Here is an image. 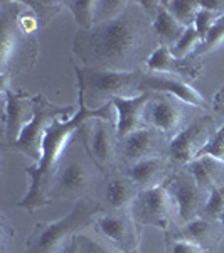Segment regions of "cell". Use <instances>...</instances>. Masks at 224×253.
<instances>
[{
  "instance_id": "5b68a950",
  "label": "cell",
  "mask_w": 224,
  "mask_h": 253,
  "mask_svg": "<svg viewBox=\"0 0 224 253\" xmlns=\"http://www.w3.org/2000/svg\"><path fill=\"white\" fill-rule=\"evenodd\" d=\"M105 211L103 203L96 198H83L75 203L73 210L51 223H37L26 240L24 253H56L63 250L76 235L96 221Z\"/></svg>"
},
{
  "instance_id": "4316f807",
  "label": "cell",
  "mask_w": 224,
  "mask_h": 253,
  "mask_svg": "<svg viewBox=\"0 0 224 253\" xmlns=\"http://www.w3.org/2000/svg\"><path fill=\"white\" fill-rule=\"evenodd\" d=\"M201 46V38H199L197 31L195 27H187V31L184 32V36L181 38V41L170 49L172 56H176L179 59H184V58H189L195 52V49Z\"/></svg>"
},
{
  "instance_id": "d6986e66",
  "label": "cell",
  "mask_w": 224,
  "mask_h": 253,
  "mask_svg": "<svg viewBox=\"0 0 224 253\" xmlns=\"http://www.w3.org/2000/svg\"><path fill=\"white\" fill-rule=\"evenodd\" d=\"M176 170L177 167L172 164L169 157H153L137 162L127 169H121V172L127 174L142 191L165 184L176 174Z\"/></svg>"
},
{
  "instance_id": "8d00e7d4",
  "label": "cell",
  "mask_w": 224,
  "mask_h": 253,
  "mask_svg": "<svg viewBox=\"0 0 224 253\" xmlns=\"http://www.w3.org/2000/svg\"><path fill=\"white\" fill-rule=\"evenodd\" d=\"M76 236H78V235H76ZM76 236L66 245V247H64L66 253H81V248H79V243H78V238H76Z\"/></svg>"
},
{
  "instance_id": "4fadbf2b",
  "label": "cell",
  "mask_w": 224,
  "mask_h": 253,
  "mask_svg": "<svg viewBox=\"0 0 224 253\" xmlns=\"http://www.w3.org/2000/svg\"><path fill=\"white\" fill-rule=\"evenodd\" d=\"M95 230L107 238L118 252L140 253V228L132 214L125 211L101 213L95 221Z\"/></svg>"
},
{
  "instance_id": "ba28073f",
  "label": "cell",
  "mask_w": 224,
  "mask_h": 253,
  "mask_svg": "<svg viewBox=\"0 0 224 253\" xmlns=\"http://www.w3.org/2000/svg\"><path fill=\"white\" fill-rule=\"evenodd\" d=\"M36 113L31 124L26 125L22 130L19 140L9 145V149L17 150V152L24 154L32 161L39 162L40 156H42V142L46 137V132L49 125L56 120V118H68L73 113L75 107H59V105H52L44 95H36Z\"/></svg>"
},
{
  "instance_id": "52a82bcc",
  "label": "cell",
  "mask_w": 224,
  "mask_h": 253,
  "mask_svg": "<svg viewBox=\"0 0 224 253\" xmlns=\"http://www.w3.org/2000/svg\"><path fill=\"white\" fill-rule=\"evenodd\" d=\"M224 125L221 115H201L189 122L187 126L169 144V159L177 169L186 167L201 154L214 133Z\"/></svg>"
},
{
  "instance_id": "4dcf8cb0",
  "label": "cell",
  "mask_w": 224,
  "mask_h": 253,
  "mask_svg": "<svg viewBox=\"0 0 224 253\" xmlns=\"http://www.w3.org/2000/svg\"><path fill=\"white\" fill-rule=\"evenodd\" d=\"M223 213H224V186L216 187V189L211 191L204 214L202 216L211 218V219H219Z\"/></svg>"
},
{
  "instance_id": "8fae6325",
  "label": "cell",
  "mask_w": 224,
  "mask_h": 253,
  "mask_svg": "<svg viewBox=\"0 0 224 253\" xmlns=\"http://www.w3.org/2000/svg\"><path fill=\"white\" fill-rule=\"evenodd\" d=\"M169 144L167 137L160 132L144 126L130 135L120 138L118 144V170L137 164L145 159L169 157Z\"/></svg>"
},
{
  "instance_id": "f1b7e54d",
  "label": "cell",
  "mask_w": 224,
  "mask_h": 253,
  "mask_svg": "<svg viewBox=\"0 0 224 253\" xmlns=\"http://www.w3.org/2000/svg\"><path fill=\"white\" fill-rule=\"evenodd\" d=\"M127 0H108V2H98L96 3V24L107 22L118 17L125 9L128 7Z\"/></svg>"
},
{
  "instance_id": "83f0119b",
  "label": "cell",
  "mask_w": 224,
  "mask_h": 253,
  "mask_svg": "<svg viewBox=\"0 0 224 253\" xmlns=\"http://www.w3.org/2000/svg\"><path fill=\"white\" fill-rule=\"evenodd\" d=\"M223 42H224V15H221V17L216 20V24L213 26V29H211L207 39L197 49H195V52L192 56H194V58L201 59V56H204V54H207V52H211V51H214V49L218 47L219 44H223Z\"/></svg>"
},
{
  "instance_id": "e575fe53",
  "label": "cell",
  "mask_w": 224,
  "mask_h": 253,
  "mask_svg": "<svg viewBox=\"0 0 224 253\" xmlns=\"http://www.w3.org/2000/svg\"><path fill=\"white\" fill-rule=\"evenodd\" d=\"M201 5L204 7V9L218 14L219 17L224 15V0H202Z\"/></svg>"
},
{
  "instance_id": "1f68e13d",
  "label": "cell",
  "mask_w": 224,
  "mask_h": 253,
  "mask_svg": "<svg viewBox=\"0 0 224 253\" xmlns=\"http://www.w3.org/2000/svg\"><path fill=\"white\" fill-rule=\"evenodd\" d=\"M218 19H219L218 14L204 9V7L199 10L197 17H195V22H194V27H195V31H197L199 38H201V44L207 39V36H209V32H211V29H213V26L216 24V20Z\"/></svg>"
},
{
  "instance_id": "603a6c76",
  "label": "cell",
  "mask_w": 224,
  "mask_h": 253,
  "mask_svg": "<svg viewBox=\"0 0 224 253\" xmlns=\"http://www.w3.org/2000/svg\"><path fill=\"white\" fill-rule=\"evenodd\" d=\"M152 22H153V31H155L160 46L169 47V49H172L176 46L182 36H184V32L187 31L181 22H177V20L174 19V15L165 9L162 2H160V7H158L155 19H153Z\"/></svg>"
},
{
  "instance_id": "44dd1931",
  "label": "cell",
  "mask_w": 224,
  "mask_h": 253,
  "mask_svg": "<svg viewBox=\"0 0 224 253\" xmlns=\"http://www.w3.org/2000/svg\"><path fill=\"white\" fill-rule=\"evenodd\" d=\"M138 193L140 189L135 182L121 170H116V172L108 174V179L105 181L103 199L110 211H125L132 206Z\"/></svg>"
},
{
  "instance_id": "ffe728a7",
  "label": "cell",
  "mask_w": 224,
  "mask_h": 253,
  "mask_svg": "<svg viewBox=\"0 0 224 253\" xmlns=\"http://www.w3.org/2000/svg\"><path fill=\"white\" fill-rule=\"evenodd\" d=\"M153 93H140L133 98H113L112 103L116 110V133L123 138L145 125V108Z\"/></svg>"
},
{
  "instance_id": "6da1fadb",
  "label": "cell",
  "mask_w": 224,
  "mask_h": 253,
  "mask_svg": "<svg viewBox=\"0 0 224 253\" xmlns=\"http://www.w3.org/2000/svg\"><path fill=\"white\" fill-rule=\"evenodd\" d=\"M160 47L152 19L140 2H130L118 17L78 31L73 51L83 66L100 71H138Z\"/></svg>"
},
{
  "instance_id": "9a60e30c",
  "label": "cell",
  "mask_w": 224,
  "mask_h": 253,
  "mask_svg": "<svg viewBox=\"0 0 224 253\" xmlns=\"http://www.w3.org/2000/svg\"><path fill=\"white\" fill-rule=\"evenodd\" d=\"M140 93H165V95L176 96L182 103L199 110H211V105L197 89H194L187 81L174 75H164V73L144 71L140 80Z\"/></svg>"
},
{
  "instance_id": "cb8c5ba5",
  "label": "cell",
  "mask_w": 224,
  "mask_h": 253,
  "mask_svg": "<svg viewBox=\"0 0 224 253\" xmlns=\"http://www.w3.org/2000/svg\"><path fill=\"white\" fill-rule=\"evenodd\" d=\"M162 3L174 15V19L181 22L186 29L194 26L195 17H197L199 10L202 9L201 2H197V0H164Z\"/></svg>"
},
{
  "instance_id": "484cf974",
  "label": "cell",
  "mask_w": 224,
  "mask_h": 253,
  "mask_svg": "<svg viewBox=\"0 0 224 253\" xmlns=\"http://www.w3.org/2000/svg\"><path fill=\"white\" fill-rule=\"evenodd\" d=\"M24 2L36 12L40 27H46L63 10V7H66L61 0H24Z\"/></svg>"
},
{
  "instance_id": "d4e9b609",
  "label": "cell",
  "mask_w": 224,
  "mask_h": 253,
  "mask_svg": "<svg viewBox=\"0 0 224 253\" xmlns=\"http://www.w3.org/2000/svg\"><path fill=\"white\" fill-rule=\"evenodd\" d=\"M96 0H78V2H64L71 10L73 17L78 24L79 31H89L96 26Z\"/></svg>"
},
{
  "instance_id": "5bb4252c",
  "label": "cell",
  "mask_w": 224,
  "mask_h": 253,
  "mask_svg": "<svg viewBox=\"0 0 224 253\" xmlns=\"http://www.w3.org/2000/svg\"><path fill=\"white\" fill-rule=\"evenodd\" d=\"M118 144L120 138L116 133V122L96 120L89 122L88 149L95 162L105 174H112L118 170Z\"/></svg>"
},
{
  "instance_id": "8992f818",
  "label": "cell",
  "mask_w": 224,
  "mask_h": 253,
  "mask_svg": "<svg viewBox=\"0 0 224 253\" xmlns=\"http://www.w3.org/2000/svg\"><path fill=\"white\" fill-rule=\"evenodd\" d=\"M145 69L121 73V71H100L86 66L75 64L78 76V91L83 93L84 103L88 107L107 105L113 98H133L137 96L140 80ZM98 108V107H96Z\"/></svg>"
},
{
  "instance_id": "9c48e42d",
  "label": "cell",
  "mask_w": 224,
  "mask_h": 253,
  "mask_svg": "<svg viewBox=\"0 0 224 253\" xmlns=\"http://www.w3.org/2000/svg\"><path fill=\"white\" fill-rule=\"evenodd\" d=\"M169 181L162 186L142 189L128 213L132 214L133 221L138 228L144 226H157L164 231H169L174 221V213H177V206L174 198L169 193Z\"/></svg>"
},
{
  "instance_id": "e0dca14e",
  "label": "cell",
  "mask_w": 224,
  "mask_h": 253,
  "mask_svg": "<svg viewBox=\"0 0 224 253\" xmlns=\"http://www.w3.org/2000/svg\"><path fill=\"white\" fill-rule=\"evenodd\" d=\"M170 231L179 238H184L187 242L201 247L207 253H216L219 243L224 238V223L221 219H211L201 216V218L182 224V226L170 228Z\"/></svg>"
},
{
  "instance_id": "d6a6232c",
  "label": "cell",
  "mask_w": 224,
  "mask_h": 253,
  "mask_svg": "<svg viewBox=\"0 0 224 253\" xmlns=\"http://www.w3.org/2000/svg\"><path fill=\"white\" fill-rule=\"evenodd\" d=\"M202 156H211V157L218 159V161L224 162V125L214 133V137L211 138L209 144L201 150V154H199L197 157H202Z\"/></svg>"
},
{
  "instance_id": "30bf717a",
  "label": "cell",
  "mask_w": 224,
  "mask_h": 253,
  "mask_svg": "<svg viewBox=\"0 0 224 253\" xmlns=\"http://www.w3.org/2000/svg\"><path fill=\"white\" fill-rule=\"evenodd\" d=\"M186 103L165 93H153L145 108V125L172 140L187 126Z\"/></svg>"
},
{
  "instance_id": "7402d4cb",
  "label": "cell",
  "mask_w": 224,
  "mask_h": 253,
  "mask_svg": "<svg viewBox=\"0 0 224 253\" xmlns=\"http://www.w3.org/2000/svg\"><path fill=\"white\" fill-rule=\"evenodd\" d=\"M182 169L192 175L195 182L209 193L216 187L224 186V162L211 156L194 159Z\"/></svg>"
},
{
  "instance_id": "2e32d148",
  "label": "cell",
  "mask_w": 224,
  "mask_h": 253,
  "mask_svg": "<svg viewBox=\"0 0 224 253\" xmlns=\"http://www.w3.org/2000/svg\"><path fill=\"white\" fill-rule=\"evenodd\" d=\"M2 95L5 101V118H3V135H5L7 147L19 140L22 130L27 124H31L36 113V101L24 89L9 88V84H2Z\"/></svg>"
},
{
  "instance_id": "836d02e7",
  "label": "cell",
  "mask_w": 224,
  "mask_h": 253,
  "mask_svg": "<svg viewBox=\"0 0 224 253\" xmlns=\"http://www.w3.org/2000/svg\"><path fill=\"white\" fill-rule=\"evenodd\" d=\"M76 238H78L81 253H116V252H113L112 248H108L107 245L95 240L88 233H79Z\"/></svg>"
},
{
  "instance_id": "7a4b0ae2",
  "label": "cell",
  "mask_w": 224,
  "mask_h": 253,
  "mask_svg": "<svg viewBox=\"0 0 224 253\" xmlns=\"http://www.w3.org/2000/svg\"><path fill=\"white\" fill-rule=\"evenodd\" d=\"M78 113L71 118H56L51 125H49L46 137L42 142V156L40 161L36 162L34 166L26 167V172L31 177V187L27 194L17 203L19 208H24L29 214H34L37 208L49 206L51 199L47 198V189L51 184V179L56 172V167L63 152L66 150L68 144L75 133L78 132L83 125L88 122L96 120V118H103V120L116 122V110L113 103L103 105L100 108L89 110L88 105L84 103L83 93L78 91Z\"/></svg>"
},
{
  "instance_id": "f35d334b",
  "label": "cell",
  "mask_w": 224,
  "mask_h": 253,
  "mask_svg": "<svg viewBox=\"0 0 224 253\" xmlns=\"http://www.w3.org/2000/svg\"><path fill=\"white\" fill-rule=\"evenodd\" d=\"M219 219H221V221H223V223H224V213H223V214H221V218H219Z\"/></svg>"
},
{
  "instance_id": "ac0fdd59",
  "label": "cell",
  "mask_w": 224,
  "mask_h": 253,
  "mask_svg": "<svg viewBox=\"0 0 224 253\" xmlns=\"http://www.w3.org/2000/svg\"><path fill=\"white\" fill-rule=\"evenodd\" d=\"M147 71L152 73H164V75H174L179 76L184 81H194L201 76L202 73V61L194 56L189 58L179 59L176 56H172L169 47L160 46L155 52L152 54V58L147 61L145 64Z\"/></svg>"
},
{
  "instance_id": "7c38bea8",
  "label": "cell",
  "mask_w": 224,
  "mask_h": 253,
  "mask_svg": "<svg viewBox=\"0 0 224 253\" xmlns=\"http://www.w3.org/2000/svg\"><path fill=\"white\" fill-rule=\"evenodd\" d=\"M167 187L176 201L177 214L182 224L194 221L204 214L211 193L199 186L189 172H186L184 169H177L176 174L169 179Z\"/></svg>"
},
{
  "instance_id": "d590c367",
  "label": "cell",
  "mask_w": 224,
  "mask_h": 253,
  "mask_svg": "<svg viewBox=\"0 0 224 253\" xmlns=\"http://www.w3.org/2000/svg\"><path fill=\"white\" fill-rule=\"evenodd\" d=\"M213 108L216 110V113H218V115H221L224 118V86L214 95Z\"/></svg>"
},
{
  "instance_id": "74e56055",
  "label": "cell",
  "mask_w": 224,
  "mask_h": 253,
  "mask_svg": "<svg viewBox=\"0 0 224 253\" xmlns=\"http://www.w3.org/2000/svg\"><path fill=\"white\" fill-rule=\"evenodd\" d=\"M56 253H66V250L63 248V250H59V252H56Z\"/></svg>"
},
{
  "instance_id": "3957f363",
  "label": "cell",
  "mask_w": 224,
  "mask_h": 253,
  "mask_svg": "<svg viewBox=\"0 0 224 253\" xmlns=\"http://www.w3.org/2000/svg\"><path fill=\"white\" fill-rule=\"evenodd\" d=\"M88 133L89 122L75 133L61 156L47 189V198L51 201L54 199L79 201L83 198H96L95 194H98L105 172L89 154Z\"/></svg>"
},
{
  "instance_id": "277c9868",
  "label": "cell",
  "mask_w": 224,
  "mask_h": 253,
  "mask_svg": "<svg viewBox=\"0 0 224 253\" xmlns=\"http://www.w3.org/2000/svg\"><path fill=\"white\" fill-rule=\"evenodd\" d=\"M20 0H3L0 3V76L2 84L29 71L37 59V34H27L20 29L17 15Z\"/></svg>"
},
{
  "instance_id": "f546056e",
  "label": "cell",
  "mask_w": 224,
  "mask_h": 253,
  "mask_svg": "<svg viewBox=\"0 0 224 253\" xmlns=\"http://www.w3.org/2000/svg\"><path fill=\"white\" fill-rule=\"evenodd\" d=\"M165 245L167 253H207L201 247H197V245L187 242L184 238H179L170 230L165 231Z\"/></svg>"
}]
</instances>
